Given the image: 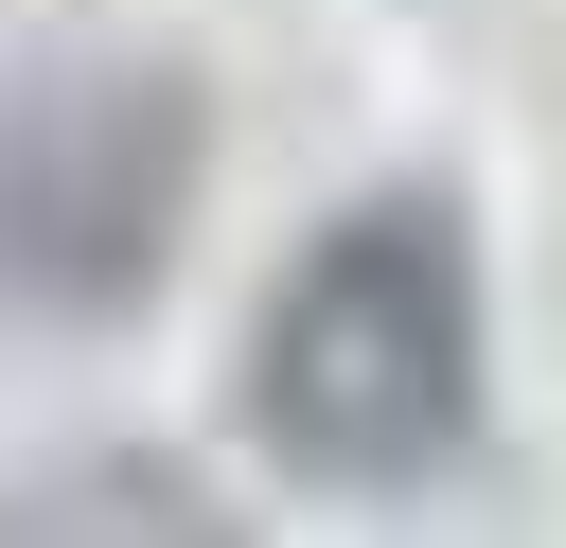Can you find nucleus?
<instances>
[{
  "label": "nucleus",
  "instance_id": "f257e3e1",
  "mask_svg": "<svg viewBox=\"0 0 566 548\" xmlns=\"http://www.w3.org/2000/svg\"><path fill=\"white\" fill-rule=\"evenodd\" d=\"M478 389H495V301H478V212L442 177H371L336 194L283 283L248 301V442L301 477V495H407L478 442Z\"/></svg>",
  "mask_w": 566,
  "mask_h": 548
},
{
  "label": "nucleus",
  "instance_id": "f03ea898",
  "mask_svg": "<svg viewBox=\"0 0 566 548\" xmlns=\"http://www.w3.org/2000/svg\"><path fill=\"white\" fill-rule=\"evenodd\" d=\"M212 177V106L177 53H53L0 88V318L18 336H106L159 301L177 230Z\"/></svg>",
  "mask_w": 566,
  "mask_h": 548
},
{
  "label": "nucleus",
  "instance_id": "7ed1b4c3",
  "mask_svg": "<svg viewBox=\"0 0 566 548\" xmlns=\"http://www.w3.org/2000/svg\"><path fill=\"white\" fill-rule=\"evenodd\" d=\"M0 548H248L212 513L195 460H142V442H88V460H35L0 477Z\"/></svg>",
  "mask_w": 566,
  "mask_h": 548
}]
</instances>
